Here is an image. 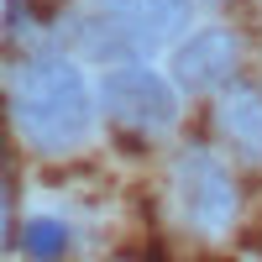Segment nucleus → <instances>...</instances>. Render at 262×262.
I'll return each instance as SVG.
<instances>
[{"label":"nucleus","mask_w":262,"mask_h":262,"mask_svg":"<svg viewBox=\"0 0 262 262\" xmlns=\"http://www.w3.org/2000/svg\"><path fill=\"white\" fill-rule=\"evenodd\" d=\"M173 184H179V205L184 215L200 231H226L236 221V184H231V173L221 168V158L205 147H189L179 152V163H173Z\"/></svg>","instance_id":"nucleus-3"},{"label":"nucleus","mask_w":262,"mask_h":262,"mask_svg":"<svg viewBox=\"0 0 262 262\" xmlns=\"http://www.w3.org/2000/svg\"><path fill=\"white\" fill-rule=\"evenodd\" d=\"M11 116L37 152H63L90 137L95 90L74 58H32L11 84Z\"/></svg>","instance_id":"nucleus-1"},{"label":"nucleus","mask_w":262,"mask_h":262,"mask_svg":"<svg viewBox=\"0 0 262 262\" xmlns=\"http://www.w3.org/2000/svg\"><path fill=\"white\" fill-rule=\"evenodd\" d=\"M21 252H27V257H42V262H48V257H63V252H69V226L37 215V221L21 226Z\"/></svg>","instance_id":"nucleus-7"},{"label":"nucleus","mask_w":262,"mask_h":262,"mask_svg":"<svg viewBox=\"0 0 262 262\" xmlns=\"http://www.w3.org/2000/svg\"><path fill=\"white\" fill-rule=\"evenodd\" d=\"M95 6L131 53L163 48L189 27V0H95Z\"/></svg>","instance_id":"nucleus-4"},{"label":"nucleus","mask_w":262,"mask_h":262,"mask_svg":"<svg viewBox=\"0 0 262 262\" xmlns=\"http://www.w3.org/2000/svg\"><path fill=\"white\" fill-rule=\"evenodd\" d=\"M242 63V42L236 32H194L179 53H173V79H179V90L189 95H205V90H221L231 79V69Z\"/></svg>","instance_id":"nucleus-5"},{"label":"nucleus","mask_w":262,"mask_h":262,"mask_svg":"<svg viewBox=\"0 0 262 262\" xmlns=\"http://www.w3.org/2000/svg\"><path fill=\"white\" fill-rule=\"evenodd\" d=\"M215 121H221V131L247 152V158H262V90H252V84H231V90H221Z\"/></svg>","instance_id":"nucleus-6"},{"label":"nucleus","mask_w":262,"mask_h":262,"mask_svg":"<svg viewBox=\"0 0 262 262\" xmlns=\"http://www.w3.org/2000/svg\"><path fill=\"white\" fill-rule=\"evenodd\" d=\"M95 100L121 126H131V131H168L173 121H179V95H173V84L163 74L142 69V63H121V69H111L100 79Z\"/></svg>","instance_id":"nucleus-2"}]
</instances>
